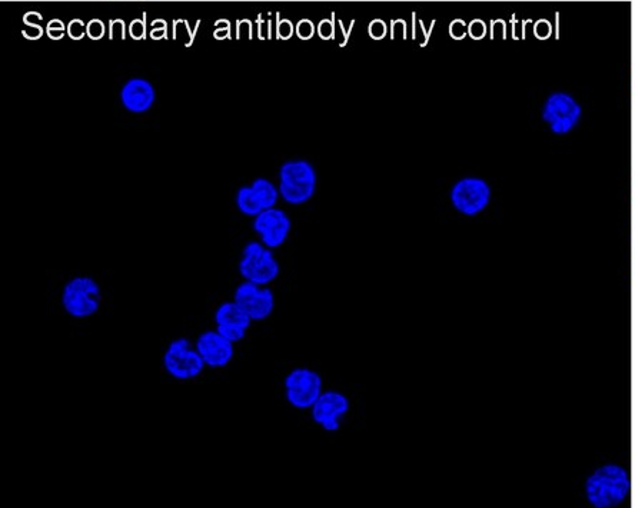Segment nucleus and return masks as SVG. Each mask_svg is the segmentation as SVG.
Masks as SVG:
<instances>
[{
    "mask_svg": "<svg viewBox=\"0 0 635 508\" xmlns=\"http://www.w3.org/2000/svg\"><path fill=\"white\" fill-rule=\"evenodd\" d=\"M630 474L618 464L597 468L585 481V497L594 508H614L630 496Z\"/></svg>",
    "mask_w": 635,
    "mask_h": 508,
    "instance_id": "1",
    "label": "nucleus"
},
{
    "mask_svg": "<svg viewBox=\"0 0 635 508\" xmlns=\"http://www.w3.org/2000/svg\"><path fill=\"white\" fill-rule=\"evenodd\" d=\"M317 171L305 159H292L279 169V195L291 205H302L317 192Z\"/></svg>",
    "mask_w": 635,
    "mask_h": 508,
    "instance_id": "2",
    "label": "nucleus"
},
{
    "mask_svg": "<svg viewBox=\"0 0 635 508\" xmlns=\"http://www.w3.org/2000/svg\"><path fill=\"white\" fill-rule=\"evenodd\" d=\"M279 264L274 252L262 242L252 241L245 245L239 261V272L245 281L258 285H268L277 280Z\"/></svg>",
    "mask_w": 635,
    "mask_h": 508,
    "instance_id": "3",
    "label": "nucleus"
},
{
    "mask_svg": "<svg viewBox=\"0 0 635 508\" xmlns=\"http://www.w3.org/2000/svg\"><path fill=\"white\" fill-rule=\"evenodd\" d=\"M101 298L98 282L91 277H76L63 288L62 305L72 317L86 318L98 312Z\"/></svg>",
    "mask_w": 635,
    "mask_h": 508,
    "instance_id": "4",
    "label": "nucleus"
},
{
    "mask_svg": "<svg viewBox=\"0 0 635 508\" xmlns=\"http://www.w3.org/2000/svg\"><path fill=\"white\" fill-rule=\"evenodd\" d=\"M583 108L568 92H553L545 99L543 121L555 135H567L580 124Z\"/></svg>",
    "mask_w": 635,
    "mask_h": 508,
    "instance_id": "5",
    "label": "nucleus"
},
{
    "mask_svg": "<svg viewBox=\"0 0 635 508\" xmlns=\"http://www.w3.org/2000/svg\"><path fill=\"white\" fill-rule=\"evenodd\" d=\"M492 191L485 179L477 177L462 178L452 185L450 199L455 211L465 217H475L490 205Z\"/></svg>",
    "mask_w": 635,
    "mask_h": 508,
    "instance_id": "6",
    "label": "nucleus"
},
{
    "mask_svg": "<svg viewBox=\"0 0 635 508\" xmlns=\"http://www.w3.org/2000/svg\"><path fill=\"white\" fill-rule=\"evenodd\" d=\"M166 371L178 380H192L204 371L201 354L186 338H178L168 345L164 354Z\"/></svg>",
    "mask_w": 635,
    "mask_h": 508,
    "instance_id": "7",
    "label": "nucleus"
},
{
    "mask_svg": "<svg viewBox=\"0 0 635 508\" xmlns=\"http://www.w3.org/2000/svg\"><path fill=\"white\" fill-rule=\"evenodd\" d=\"M285 394L295 408H311L322 394V378L309 368H295L285 378Z\"/></svg>",
    "mask_w": 635,
    "mask_h": 508,
    "instance_id": "8",
    "label": "nucleus"
},
{
    "mask_svg": "<svg viewBox=\"0 0 635 508\" xmlns=\"http://www.w3.org/2000/svg\"><path fill=\"white\" fill-rule=\"evenodd\" d=\"M279 189L267 178H258L249 187H242L236 192V207L246 217L255 218L261 212L277 205Z\"/></svg>",
    "mask_w": 635,
    "mask_h": 508,
    "instance_id": "9",
    "label": "nucleus"
},
{
    "mask_svg": "<svg viewBox=\"0 0 635 508\" xmlns=\"http://www.w3.org/2000/svg\"><path fill=\"white\" fill-rule=\"evenodd\" d=\"M234 301L252 321L267 320L275 308L274 292L267 285L245 281L235 290Z\"/></svg>",
    "mask_w": 635,
    "mask_h": 508,
    "instance_id": "10",
    "label": "nucleus"
},
{
    "mask_svg": "<svg viewBox=\"0 0 635 508\" xmlns=\"http://www.w3.org/2000/svg\"><path fill=\"white\" fill-rule=\"evenodd\" d=\"M254 229L261 238L262 244L274 249L287 242L291 234L292 222L287 212L274 207L255 217Z\"/></svg>",
    "mask_w": 635,
    "mask_h": 508,
    "instance_id": "11",
    "label": "nucleus"
},
{
    "mask_svg": "<svg viewBox=\"0 0 635 508\" xmlns=\"http://www.w3.org/2000/svg\"><path fill=\"white\" fill-rule=\"evenodd\" d=\"M312 418L325 431H337L341 427L342 418L348 414L349 400L347 395L339 391H322L311 407Z\"/></svg>",
    "mask_w": 635,
    "mask_h": 508,
    "instance_id": "12",
    "label": "nucleus"
},
{
    "mask_svg": "<svg viewBox=\"0 0 635 508\" xmlns=\"http://www.w3.org/2000/svg\"><path fill=\"white\" fill-rule=\"evenodd\" d=\"M216 331L232 343L244 340L246 331L251 327V318L235 301L225 302L216 310Z\"/></svg>",
    "mask_w": 635,
    "mask_h": 508,
    "instance_id": "13",
    "label": "nucleus"
},
{
    "mask_svg": "<svg viewBox=\"0 0 635 508\" xmlns=\"http://www.w3.org/2000/svg\"><path fill=\"white\" fill-rule=\"evenodd\" d=\"M196 350L201 354L205 365L222 368L234 358V343L219 334L218 331H205L196 341Z\"/></svg>",
    "mask_w": 635,
    "mask_h": 508,
    "instance_id": "14",
    "label": "nucleus"
},
{
    "mask_svg": "<svg viewBox=\"0 0 635 508\" xmlns=\"http://www.w3.org/2000/svg\"><path fill=\"white\" fill-rule=\"evenodd\" d=\"M121 102L132 114H145L156 102L155 86L144 78L129 79L121 89Z\"/></svg>",
    "mask_w": 635,
    "mask_h": 508,
    "instance_id": "15",
    "label": "nucleus"
},
{
    "mask_svg": "<svg viewBox=\"0 0 635 508\" xmlns=\"http://www.w3.org/2000/svg\"><path fill=\"white\" fill-rule=\"evenodd\" d=\"M86 32L91 36L92 39L102 38L103 33H105V26L101 21H92L89 23L88 28H86Z\"/></svg>",
    "mask_w": 635,
    "mask_h": 508,
    "instance_id": "16",
    "label": "nucleus"
},
{
    "mask_svg": "<svg viewBox=\"0 0 635 508\" xmlns=\"http://www.w3.org/2000/svg\"><path fill=\"white\" fill-rule=\"evenodd\" d=\"M49 36L53 39L62 38L63 32H65V26L59 21H53L48 26Z\"/></svg>",
    "mask_w": 635,
    "mask_h": 508,
    "instance_id": "17",
    "label": "nucleus"
},
{
    "mask_svg": "<svg viewBox=\"0 0 635 508\" xmlns=\"http://www.w3.org/2000/svg\"><path fill=\"white\" fill-rule=\"evenodd\" d=\"M314 33V25H312L309 21H302L298 25V35L301 36L302 39H309Z\"/></svg>",
    "mask_w": 635,
    "mask_h": 508,
    "instance_id": "18",
    "label": "nucleus"
},
{
    "mask_svg": "<svg viewBox=\"0 0 635 508\" xmlns=\"http://www.w3.org/2000/svg\"><path fill=\"white\" fill-rule=\"evenodd\" d=\"M385 31H387V28H385L384 22L382 21L372 22L371 28H369V32H371L374 38H382V36L385 35Z\"/></svg>",
    "mask_w": 635,
    "mask_h": 508,
    "instance_id": "19",
    "label": "nucleus"
},
{
    "mask_svg": "<svg viewBox=\"0 0 635 508\" xmlns=\"http://www.w3.org/2000/svg\"><path fill=\"white\" fill-rule=\"evenodd\" d=\"M83 25L81 21H73L71 26H69V33H71L72 38H82L83 36Z\"/></svg>",
    "mask_w": 635,
    "mask_h": 508,
    "instance_id": "20",
    "label": "nucleus"
},
{
    "mask_svg": "<svg viewBox=\"0 0 635 508\" xmlns=\"http://www.w3.org/2000/svg\"><path fill=\"white\" fill-rule=\"evenodd\" d=\"M145 26L141 21H135L131 26V33L134 38L139 39L144 36Z\"/></svg>",
    "mask_w": 635,
    "mask_h": 508,
    "instance_id": "21",
    "label": "nucleus"
},
{
    "mask_svg": "<svg viewBox=\"0 0 635 508\" xmlns=\"http://www.w3.org/2000/svg\"><path fill=\"white\" fill-rule=\"evenodd\" d=\"M484 25H482V22L477 21L472 23L471 25V35L474 36V38H481L482 35H484Z\"/></svg>",
    "mask_w": 635,
    "mask_h": 508,
    "instance_id": "22",
    "label": "nucleus"
},
{
    "mask_svg": "<svg viewBox=\"0 0 635 508\" xmlns=\"http://www.w3.org/2000/svg\"><path fill=\"white\" fill-rule=\"evenodd\" d=\"M279 33H281L282 38H289L292 33V25L289 22H282L281 26H279Z\"/></svg>",
    "mask_w": 635,
    "mask_h": 508,
    "instance_id": "23",
    "label": "nucleus"
},
{
    "mask_svg": "<svg viewBox=\"0 0 635 508\" xmlns=\"http://www.w3.org/2000/svg\"><path fill=\"white\" fill-rule=\"evenodd\" d=\"M332 28L329 25V22L325 21L321 23L319 26V33H321L322 38H329L331 36Z\"/></svg>",
    "mask_w": 635,
    "mask_h": 508,
    "instance_id": "24",
    "label": "nucleus"
}]
</instances>
